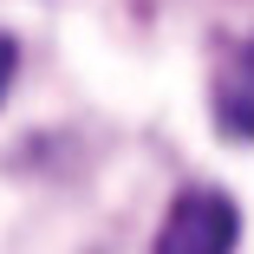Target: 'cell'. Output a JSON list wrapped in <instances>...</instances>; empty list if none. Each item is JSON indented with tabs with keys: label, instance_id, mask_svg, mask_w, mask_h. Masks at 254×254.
<instances>
[{
	"label": "cell",
	"instance_id": "cell-1",
	"mask_svg": "<svg viewBox=\"0 0 254 254\" xmlns=\"http://www.w3.org/2000/svg\"><path fill=\"white\" fill-rule=\"evenodd\" d=\"M235 241H241V215L222 189L176 195L157 228V254H235Z\"/></svg>",
	"mask_w": 254,
	"mask_h": 254
},
{
	"label": "cell",
	"instance_id": "cell-2",
	"mask_svg": "<svg viewBox=\"0 0 254 254\" xmlns=\"http://www.w3.org/2000/svg\"><path fill=\"white\" fill-rule=\"evenodd\" d=\"M13 65H20V46L0 33V98H7V85H13Z\"/></svg>",
	"mask_w": 254,
	"mask_h": 254
},
{
	"label": "cell",
	"instance_id": "cell-3",
	"mask_svg": "<svg viewBox=\"0 0 254 254\" xmlns=\"http://www.w3.org/2000/svg\"><path fill=\"white\" fill-rule=\"evenodd\" d=\"M248 65H254V46H248Z\"/></svg>",
	"mask_w": 254,
	"mask_h": 254
}]
</instances>
